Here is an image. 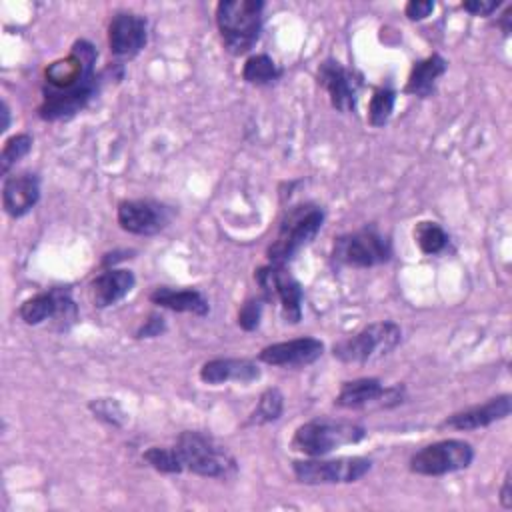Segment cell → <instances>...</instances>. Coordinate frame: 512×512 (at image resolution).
I'll use <instances>...</instances> for the list:
<instances>
[{
    "mask_svg": "<svg viewBox=\"0 0 512 512\" xmlns=\"http://www.w3.org/2000/svg\"><path fill=\"white\" fill-rule=\"evenodd\" d=\"M96 58L94 44L80 38L72 44L68 56L46 66L42 102L38 106L42 120H66L88 106L100 84L94 70Z\"/></svg>",
    "mask_w": 512,
    "mask_h": 512,
    "instance_id": "6da1fadb",
    "label": "cell"
},
{
    "mask_svg": "<svg viewBox=\"0 0 512 512\" xmlns=\"http://www.w3.org/2000/svg\"><path fill=\"white\" fill-rule=\"evenodd\" d=\"M324 224V210L312 202L288 208L280 220L274 242L268 246V260L286 266L304 246H308Z\"/></svg>",
    "mask_w": 512,
    "mask_h": 512,
    "instance_id": "7a4b0ae2",
    "label": "cell"
},
{
    "mask_svg": "<svg viewBox=\"0 0 512 512\" xmlns=\"http://www.w3.org/2000/svg\"><path fill=\"white\" fill-rule=\"evenodd\" d=\"M174 448L180 456L182 470H188L192 474L216 480H230L238 472V462L228 452V448L202 432H182L176 438Z\"/></svg>",
    "mask_w": 512,
    "mask_h": 512,
    "instance_id": "3957f363",
    "label": "cell"
},
{
    "mask_svg": "<svg viewBox=\"0 0 512 512\" xmlns=\"http://www.w3.org/2000/svg\"><path fill=\"white\" fill-rule=\"evenodd\" d=\"M260 0H222L216 6V24L224 48L232 56L246 54L260 38L262 32Z\"/></svg>",
    "mask_w": 512,
    "mask_h": 512,
    "instance_id": "277c9868",
    "label": "cell"
},
{
    "mask_svg": "<svg viewBox=\"0 0 512 512\" xmlns=\"http://www.w3.org/2000/svg\"><path fill=\"white\" fill-rule=\"evenodd\" d=\"M366 428L348 422V420H334V418H314L310 422H304L296 428L292 436V450L306 454L310 458H320L336 448L358 444L364 440Z\"/></svg>",
    "mask_w": 512,
    "mask_h": 512,
    "instance_id": "5b68a950",
    "label": "cell"
},
{
    "mask_svg": "<svg viewBox=\"0 0 512 512\" xmlns=\"http://www.w3.org/2000/svg\"><path fill=\"white\" fill-rule=\"evenodd\" d=\"M402 340V330L392 320H380L364 326L354 336L334 344L332 354L346 364H366L388 356Z\"/></svg>",
    "mask_w": 512,
    "mask_h": 512,
    "instance_id": "8992f818",
    "label": "cell"
},
{
    "mask_svg": "<svg viewBox=\"0 0 512 512\" xmlns=\"http://www.w3.org/2000/svg\"><path fill=\"white\" fill-rule=\"evenodd\" d=\"M332 258L342 266L370 268L392 258V244L390 238L374 226H364L338 236L332 246Z\"/></svg>",
    "mask_w": 512,
    "mask_h": 512,
    "instance_id": "52a82bcc",
    "label": "cell"
},
{
    "mask_svg": "<svg viewBox=\"0 0 512 512\" xmlns=\"http://www.w3.org/2000/svg\"><path fill=\"white\" fill-rule=\"evenodd\" d=\"M474 460V448L460 438H446L422 446L410 456L408 468L420 476H444L468 468Z\"/></svg>",
    "mask_w": 512,
    "mask_h": 512,
    "instance_id": "ba28073f",
    "label": "cell"
},
{
    "mask_svg": "<svg viewBox=\"0 0 512 512\" xmlns=\"http://www.w3.org/2000/svg\"><path fill=\"white\" fill-rule=\"evenodd\" d=\"M370 468H372V460L362 456H348V458H334V460H324L320 456V458L292 462V472L296 480L310 486L350 484L366 476Z\"/></svg>",
    "mask_w": 512,
    "mask_h": 512,
    "instance_id": "9c48e42d",
    "label": "cell"
},
{
    "mask_svg": "<svg viewBox=\"0 0 512 512\" xmlns=\"http://www.w3.org/2000/svg\"><path fill=\"white\" fill-rule=\"evenodd\" d=\"M254 280L262 290L264 302L278 300L282 316L290 324H298L302 318V286L300 282L284 268L276 264L262 266L254 272Z\"/></svg>",
    "mask_w": 512,
    "mask_h": 512,
    "instance_id": "30bf717a",
    "label": "cell"
},
{
    "mask_svg": "<svg viewBox=\"0 0 512 512\" xmlns=\"http://www.w3.org/2000/svg\"><path fill=\"white\" fill-rule=\"evenodd\" d=\"M18 314L24 324L36 326L46 320L60 322V328H68L78 318V308L66 288H52L46 292H38L32 298L24 300L18 308Z\"/></svg>",
    "mask_w": 512,
    "mask_h": 512,
    "instance_id": "8fae6325",
    "label": "cell"
},
{
    "mask_svg": "<svg viewBox=\"0 0 512 512\" xmlns=\"http://www.w3.org/2000/svg\"><path fill=\"white\" fill-rule=\"evenodd\" d=\"M316 76H318V84L326 90L334 110H338L342 114L356 110L358 94L364 84L362 82L364 78L358 70L346 68L338 60L328 58L318 66Z\"/></svg>",
    "mask_w": 512,
    "mask_h": 512,
    "instance_id": "7c38bea8",
    "label": "cell"
},
{
    "mask_svg": "<svg viewBox=\"0 0 512 512\" xmlns=\"http://www.w3.org/2000/svg\"><path fill=\"white\" fill-rule=\"evenodd\" d=\"M404 400L402 386H384L378 378H356L342 384L336 406L346 410L362 408H392Z\"/></svg>",
    "mask_w": 512,
    "mask_h": 512,
    "instance_id": "4fadbf2b",
    "label": "cell"
},
{
    "mask_svg": "<svg viewBox=\"0 0 512 512\" xmlns=\"http://www.w3.org/2000/svg\"><path fill=\"white\" fill-rule=\"evenodd\" d=\"M116 220L124 232L136 236H154L170 224L172 210L166 204L150 198L122 200L116 208Z\"/></svg>",
    "mask_w": 512,
    "mask_h": 512,
    "instance_id": "5bb4252c",
    "label": "cell"
},
{
    "mask_svg": "<svg viewBox=\"0 0 512 512\" xmlns=\"http://www.w3.org/2000/svg\"><path fill=\"white\" fill-rule=\"evenodd\" d=\"M148 42V22L144 16L120 10L108 26V46L116 58H134Z\"/></svg>",
    "mask_w": 512,
    "mask_h": 512,
    "instance_id": "9a60e30c",
    "label": "cell"
},
{
    "mask_svg": "<svg viewBox=\"0 0 512 512\" xmlns=\"http://www.w3.org/2000/svg\"><path fill=\"white\" fill-rule=\"evenodd\" d=\"M322 352L324 344L318 338L302 336L264 346L258 354V360L270 366H306L316 362Z\"/></svg>",
    "mask_w": 512,
    "mask_h": 512,
    "instance_id": "2e32d148",
    "label": "cell"
},
{
    "mask_svg": "<svg viewBox=\"0 0 512 512\" xmlns=\"http://www.w3.org/2000/svg\"><path fill=\"white\" fill-rule=\"evenodd\" d=\"M512 410V398L510 394H500L494 396L490 400H486L484 404L454 412L452 416H448L440 426L442 428H452V430H478V428H486L498 420H504L510 416Z\"/></svg>",
    "mask_w": 512,
    "mask_h": 512,
    "instance_id": "e0dca14e",
    "label": "cell"
},
{
    "mask_svg": "<svg viewBox=\"0 0 512 512\" xmlns=\"http://www.w3.org/2000/svg\"><path fill=\"white\" fill-rule=\"evenodd\" d=\"M40 200V178L32 172L4 176L2 208L8 216L20 218L28 214Z\"/></svg>",
    "mask_w": 512,
    "mask_h": 512,
    "instance_id": "ac0fdd59",
    "label": "cell"
},
{
    "mask_svg": "<svg viewBox=\"0 0 512 512\" xmlns=\"http://www.w3.org/2000/svg\"><path fill=\"white\" fill-rule=\"evenodd\" d=\"M134 284L136 278L130 270L108 268L90 282V298L96 308H108L128 296Z\"/></svg>",
    "mask_w": 512,
    "mask_h": 512,
    "instance_id": "d6986e66",
    "label": "cell"
},
{
    "mask_svg": "<svg viewBox=\"0 0 512 512\" xmlns=\"http://www.w3.org/2000/svg\"><path fill=\"white\" fill-rule=\"evenodd\" d=\"M260 378V368L246 358H214L202 364L200 380L204 384H224V382H242L248 384Z\"/></svg>",
    "mask_w": 512,
    "mask_h": 512,
    "instance_id": "ffe728a7",
    "label": "cell"
},
{
    "mask_svg": "<svg viewBox=\"0 0 512 512\" xmlns=\"http://www.w3.org/2000/svg\"><path fill=\"white\" fill-rule=\"evenodd\" d=\"M150 302L168 308L172 312H188L196 316H206L210 312V304L202 292L194 288H170L158 286L150 292Z\"/></svg>",
    "mask_w": 512,
    "mask_h": 512,
    "instance_id": "44dd1931",
    "label": "cell"
},
{
    "mask_svg": "<svg viewBox=\"0 0 512 512\" xmlns=\"http://www.w3.org/2000/svg\"><path fill=\"white\" fill-rule=\"evenodd\" d=\"M446 66L448 64L440 54H430L428 58L414 62L408 82L404 86V92L420 98L432 96L436 80L446 72Z\"/></svg>",
    "mask_w": 512,
    "mask_h": 512,
    "instance_id": "7402d4cb",
    "label": "cell"
},
{
    "mask_svg": "<svg viewBox=\"0 0 512 512\" xmlns=\"http://www.w3.org/2000/svg\"><path fill=\"white\" fill-rule=\"evenodd\" d=\"M282 76V70L268 54H254L244 62L242 78L252 86L274 84Z\"/></svg>",
    "mask_w": 512,
    "mask_h": 512,
    "instance_id": "603a6c76",
    "label": "cell"
},
{
    "mask_svg": "<svg viewBox=\"0 0 512 512\" xmlns=\"http://www.w3.org/2000/svg\"><path fill=\"white\" fill-rule=\"evenodd\" d=\"M448 234L446 230L438 224V222H432V220H420L416 226H414V242L418 244V248L428 254V256H434V254H440L446 246H448Z\"/></svg>",
    "mask_w": 512,
    "mask_h": 512,
    "instance_id": "cb8c5ba5",
    "label": "cell"
},
{
    "mask_svg": "<svg viewBox=\"0 0 512 512\" xmlns=\"http://www.w3.org/2000/svg\"><path fill=\"white\" fill-rule=\"evenodd\" d=\"M396 104V92L390 86H378L368 102V122L374 128L384 126L394 110Z\"/></svg>",
    "mask_w": 512,
    "mask_h": 512,
    "instance_id": "d4e9b609",
    "label": "cell"
},
{
    "mask_svg": "<svg viewBox=\"0 0 512 512\" xmlns=\"http://www.w3.org/2000/svg\"><path fill=\"white\" fill-rule=\"evenodd\" d=\"M284 410V396L278 388H266L260 398L258 404L254 408V412L250 414L248 424H268L274 422L282 416Z\"/></svg>",
    "mask_w": 512,
    "mask_h": 512,
    "instance_id": "484cf974",
    "label": "cell"
},
{
    "mask_svg": "<svg viewBox=\"0 0 512 512\" xmlns=\"http://www.w3.org/2000/svg\"><path fill=\"white\" fill-rule=\"evenodd\" d=\"M142 458L146 460V464L150 468H154L156 472H162V474H180L184 472L182 470V462H180V456L176 452V448H166V446H150Z\"/></svg>",
    "mask_w": 512,
    "mask_h": 512,
    "instance_id": "4316f807",
    "label": "cell"
},
{
    "mask_svg": "<svg viewBox=\"0 0 512 512\" xmlns=\"http://www.w3.org/2000/svg\"><path fill=\"white\" fill-rule=\"evenodd\" d=\"M32 142H34L32 136L26 134V132L14 134V136H10V138L4 142L2 152H0V172H2L4 176L10 172V168H12L18 160H22V158L30 152Z\"/></svg>",
    "mask_w": 512,
    "mask_h": 512,
    "instance_id": "83f0119b",
    "label": "cell"
},
{
    "mask_svg": "<svg viewBox=\"0 0 512 512\" xmlns=\"http://www.w3.org/2000/svg\"><path fill=\"white\" fill-rule=\"evenodd\" d=\"M88 408L92 410V414H94L98 420H104L106 424H112V426H122L124 420H126L124 410L120 408V404H118L114 398H98V400H92V402L88 404Z\"/></svg>",
    "mask_w": 512,
    "mask_h": 512,
    "instance_id": "f1b7e54d",
    "label": "cell"
},
{
    "mask_svg": "<svg viewBox=\"0 0 512 512\" xmlns=\"http://www.w3.org/2000/svg\"><path fill=\"white\" fill-rule=\"evenodd\" d=\"M262 304H264V298H248L240 312H238V324L242 330L250 332V330H256L258 324H260V316H262Z\"/></svg>",
    "mask_w": 512,
    "mask_h": 512,
    "instance_id": "f546056e",
    "label": "cell"
},
{
    "mask_svg": "<svg viewBox=\"0 0 512 512\" xmlns=\"http://www.w3.org/2000/svg\"><path fill=\"white\" fill-rule=\"evenodd\" d=\"M166 330V322L160 314H150L144 324L138 328L136 338H156Z\"/></svg>",
    "mask_w": 512,
    "mask_h": 512,
    "instance_id": "4dcf8cb0",
    "label": "cell"
},
{
    "mask_svg": "<svg viewBox=\"0 0 512 512\" xmlns=\"http://www.w3.org/2000/svg\"><path fill=\"white\" fill-rule=\"evenodd\" d=\"M432 10H434V2L432 0H410L404 6V14L410 20H424L426 16H430Z\"/></svg>",
    "mask_w": 512,
    "mask_h": 512,
    "instance_id": "1f68e13d",
    "label": "cell"
},
{
    "mask_svg": "<svg viewBox=\"0 0 512 512\" xmlns=\"http://www.w3.org/2000/svg\"><path fill=\"white\" fill-rule=\"evenodd\" d=\"M500 6L498 0H468L462 2V8L474 16H490Z\"/></svg>",
    "mask_w": 512,
    "mask_h": 512,
    "instance_id": "d6a6232c",
    "label": "cell"
},
{
    "mask_svg": "<svg viewBox=\"0 0 512 512\" xmlns=\"http://www.w3.org/2000/svg\"><path fill=\"white\" fill-rule=\"evenodd\" d=\"M500 504L502 508L510 510L512 508V484H510V472H506L502 488H500Z\"/></svg>",
    "mask_w": 512,
    "mask_h": 512,
    "instance_id": "836d02e7",
    "label": "cell"
},
{
    "mask_svg": "<svg viewBox=\"0 0 512 512\" xmlns=\"http://www.w3.org/2000/svg\"><path fill=\"white\" fill-rule=\"evenodd\" d=\"M10 126V110H8V104L2 102V124H0V130L6 132Z\"/></svg>",
    "mask_w": 512,
    "mask_h": 512,
    "instance_id": "e575fe53",
    "label": "cell"
},
{
    "mask_svg": "<svg viewBox=\"0 0 512 512\" xmlns=\"http://www.w3.org/2000/svg\"><path fill=\"white\" fill-rule=\"evenodd\" d=\"M510 14H512V8H508L504 14H502V20H500V28L504 34L510 32Z\"/></svg>",
    "mask_w": 512,
    "mask_h": 512,
    "instance_id": "d590c367",
    "label": "cell"
}]
</instances>
